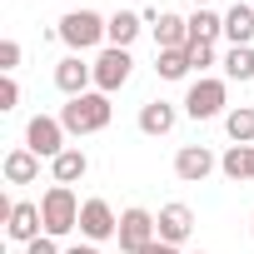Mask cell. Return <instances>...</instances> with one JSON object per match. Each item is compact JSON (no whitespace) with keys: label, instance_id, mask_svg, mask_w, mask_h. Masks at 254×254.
<instances>
[{"label":"cell","instance_id":"cell-25","mask_svg":"<svg viewBox=\"0 0 254 254\" xmlns=\"http://www.w3.org/2000/svg\"><path fill=\"white\" fill-rule=\"evenodd\" d=\"M15 65H20V40H0V70L15 75Z\"/></svg>","mask_w":254,"mask_h":254},{"label":"cell","instance_id":"cell-14","mask_svg":"<svg viewBox=\"0 0 254 254\" xmlns=\"http://www.w3.org/2000/svg\"><path fill=\"white\" fill-rule=\"evenodd\" d=\"M50 175H55V185H80V180L90 175V155L70 145V150H60V155L50 160Z\"/></svg>","mask_w":254,"mask_h":254},{"label":"cell","instance_id":"cell-18","mask_svg":"<svg viewBox=\"0 0 254 254\" xmlns=\"http://www.w3.org/2000/svg\"><path fill=\"white\" fill-rule=\"evenodd\" d=\"M0 170H5V180H10V185H30V180H40V155L20 145V150H10V155H5V165H0Z\"/></svg>","mask_w":254,"mask_h":254},{"label":"cell","instance_id":"cell-11","mask_svg":"<svg viewBox=\"0 0 254 254\" xmlns=\"http://www.w3.org/2000/svg\"><path fill=\"white\" fill-rule=\"evenodd\" d=\"M155 229H160V239H165V244H175V249H180V244L194 234V209H190V204H165V209L155 214Z\"/></svg>","mask_w":254,"mask_h":254},{"label":"cell","instance_id":"cell-6","mask_svg":"<svg viewBox=\"0 0 254 254\" xmlns=\"http://www.w3.org/2000/svg\"><path fill=\"white\" fill-rule=\"evenodd\" d=\"M25 150H35L40 160H55L60 150H70V145H65V125H60V115H35V120L25 125Z\"/></svg>","mask_w":254,"mask_h":254},{"label":"cell","instance_id":"cell-16","mask_svg":"<svg viewBox=\"0 0 254 254\" xmlns=\"http://www.w3.org/2000/svg\"><path fill=\"white\" fill-rule=\"evenodd\" d=\"M175 120H180V110H175L170 100H150V105H140V130H145V135H170Z\"/></svg>","mask_w":254,"mask_h":254},{"label":"cell","instance_id":"cell-28","mask_svg":"<svg viewBox=\"0 0 254 254\" xmlns=\"http://www.w3.org/2000/svg\"><path fill=\"white\" fill-rule=\"evenodd\" d=\"M140 254H180V249H175V244H165V239H155V244H145Z\"/></svg>","mask_w":254,"mask_h":254},{"label":"cell","instance_id":"cell-29","mask_svg":"<svg viewBox=\"0 0 254 254\" xmlns=\"http://www.w3.org/2000/svg\"><path fill=\"white\" fill-rule=\"evenodd\" d=\"M65 254H100V244H70Z\"/></svg>","mask_w":254,"mask_h":254},{"label":"cell","instance_id":"cell-3","mask_svg":"<svg viewBox=\"0 0 254 254\" xmlns=\"http://www.w3.org/2000/svg\"><path fill=\"white\" fill-rule=\"evenodd\" d=\"M105 15L100 10H65L60 15V25H55V35L70 45V55H80V50H95L100 40H105Z\"/></svg>","mask_w":254,"mask_h":254},{"label":"cell","instance_id":"cell-24","mask_svg":"<svg viewBox=\"0 0 254 254\" xmlns=\"http://www.w3.org/2000/svg\"><path fill=\"white\" fill-rule=\"evenodd\" d=\"M185 55H190V70H199V75L214 65V45H209V40H190V45H185Z\"/></svg>","mask_w":254,"mask_h":254},{"label":"cell","instance_id":"cell-8","mask_svg":"<svg viewBox=\"0 0 254 254\" xmlns=\"http://www.w3.org/2000/svg\"><path fill=\"white\" fill-rule=\"evenodd\" d=\"M80 234H85V244H105L120 234V214L105 199H85L80 204Z\"/></svg>","mask_w":254,"mask_h":254},{"label":"cell","instance_id":"cell-15","mask_svg":"<svg viewBox=\"0 0 254 254\" xmlns=\"http://www.w3.org/2000/svg\"><path fill=\"white\" fill-rule=\"evenodd\" d=\"M140 25H145V15H135V10H115V15H110V25H105V45L130 50V45H135V35H140Z\"/></svg>","mask_w":254,"mask_h":254},{"label":"cell","instance_id":"cell-20","mask_svg":"<svg viewBox=\"0 0 254 254\" xmlns=\"http://www.w3.org/2000/svg\"><path fill=\"white\" fill-rule=\"evenodd\" d=\"M219 35H224V15L209 10V5H199V10L190 15V40H209V45H214Z\"/></svg>","mask_w":254,"mask_h":254},{"label":"cell","instance_id":"cell-26","mask_svg":"<svg viewBox=\"0 0 254 254\" xmlns=\"http://www.w3.org/2000/svg\"><path fill=\"white\" fill-rule=\"evenodd\" d=\"M20 105V85H15V75H5L0 80V110H15Z\"/></svg>","mask_w":254,"mask_h":254},{"label":"cell","instance_id":"cell-30","mask_svg":"<svg viewBox=\"0 0 254 254\" xmlns=\"http://www.w3.org/2000/svg\"><path fill=\"white\" fill-rule=\"evenodd\" d=\"M194 5H209V0H194Z\"/></svg>","mask_w":254,"mask_h":254},{"label":"cell","instance_id":"cell-1","mask_svg":"<svg viewBox=\"0 0 254 254\" xmlns=\"http://www.w3.org/2000/svg\"><path fill=\"white\" fill-rule=\"evenodd\" d=\"M110 115H115V105H110V95H100V90L75 95V100L60 105V125H65V135H100L105 125H110Z\"/></svg>","mask_w":254,"mask_h":254},{"label":"cell","instance_id":"cell-4","mask_svg":"<svg viewBox=\"0 0 254 254\" xmlns=\"http://www.w3.org/2000/svg\"><path fill=\"white\" fill-rule=\"evenodd\" d=\"M224 100H229L224 80L199 75V80H190V90H185V115H190V120H214V115H229V110H224Z\"/></svg>","mask_w":254,"mask_h":254},{"label":"cell","instance_id":"cell-22","mask_svg":"<svg viewBox=\"0 0 254 254\" xmlns=\"http://www.w3.org/2000/svg\"><path fill=\"white\" fill-rule=\"evenodd\" d=\"M224 75L229 80H254V45H229V55H224Z\"/></svg>","mask_w":254,"mask_h":254},{"label":"cell","instance_id":"cell-21","mask_svg":"<svg viewBox=\"0 0 254 254\" xmlns=\"http://www.w3.org/2000/svg\"><path fill=\"white\" fill-rule=\"evenodd\" d=\"M224 130H229L234 145H254V110H249V105H234V110L224 115Z\"/></svg>","mask_w":254,"mask_h":254},{"label":"cell","instance_id":"cell-5","mask_svg":"<svg viewBox=\"0 0 254 254\" xmlns=\"http://www.w3.org/2000/svg\"><path fill=\"white\" fill-rule=\"evenodd\" d=\"M90 65H95V90H100V95L125 90V85H130V70H135L130 50H120V45H105V50H100Z\"/></svg>","mask_w":254,"mask_h":254},{"label":"cell","instance_id":"cell-23","mask_svg":"<svg viewBox=\"0 0 254 254\" xmlns=\"http://www.w3.org/2000/svg\"><path fill=\"white\" fill-rule=\"evenodd\" d=\"M155 70H160V80H185L190 75V55L185 50H160L155 55Z\"/></svg>","mask_w":254,"mask_h":254},{"label":"cell","instance_id":"cell-32","mask_svg":"<svg viewBox=\"0 0 254 254\" xmlns=\"http://www.w3.org/2000/svg\"><path fill=\"white\" fill-rule=\"evenodd\" d=\"M199 254H204V249H199Z\"/></svg>","mask_w":254,"mask_h":254},{"label":"cell","instance_id":"cell-10","mask_svg":"<svg viewBox=\"0 0 254 254\" xmlns=\"http://www.w3.org/2000/svg\"><path fill=\"white\" fill-rule=\"evenodd\" d=\"M55 85H60V95H65V100L90 95V85H95V65H85L80 55H65V60L55 65Z\"/></svg>","mask_w":254,"mask_h":254},{"label":"cell","instance_id":"cell-12","mask_svg":"<svg viewBox=\"0 0 254 254\" xmlns=\"http://www.w3.org/2000/svg\"><path fill=\"white\" fill-rule=\"evenodd\" d=\"M219 170V160L204 150V145H185L180 155H175V175L185 180V185H199V180H209Z\"/></svg>","mask_w":254,"mask_h":254},{"label":"cell","instance_id":"cell-2","mask_svg":"<svg viewBox=\"0 0 254 254\" xmlns=\"http://www.w3.org/2000/svg\"><path fill=\"white\" fill-rule=\"evenodd\" d=\"M40 219H45V234L50 239H65L70 229H80V199L70 185H50L40 194Z\"/></svg>","mask_w":254,"mask_h":254},{"label":"cell","instance_id":"cell-19","mask_svg":"<svg viewBox=\"0 0 254 254\" xmlns=\"http://www.w3.org/2000/svg\"><path fill=\"white\" fill-rule=\"evenodd\" d=\"M219 170H224V180H234V185L254 180V145H229V150L219 155Z\"/></svg>","mask_w":254,"mask_h":254},{"label":"cell","instance_id":"cell-13","mask_svg":"<svg viewBox=\"0 0 254 254\" xmlns=\"http://www.w3.org/2000/svg\"><path fill=\"white\" fill-rule=\"evenodd\" d=\"M5 229H10V239H15V244H30V239H40V234H45L40 204H30V199H15V209H10Z\"/></svg>","mask_w":254,"mask_h":254},{"label":"cell","instance_id":"cell-17","mask_svg":"<svg viewBox=\"0 0 254 254\" xmlns=\"http://www.w3.org/2000/svg\"><path fill=\"white\" fill-rule=\"evenodd\" d=\"M224 40L229 45H249L254 40V10L244 5V0H234V5L224 10Z\"/></svg>","mask_w":254,"mask_h":254},{"label":"cell","instance_id":"cell-27","mask_svg":"<svg viewBox=\"0 0 254 254\" xmlns=\"http://www.w3.org/2000/svg\"><path fill=\"white\" fill-rule=\"evenodd\" d=\"M25 254H65V249H60L50 234H40V239H30V244H25Z\"/></svg>","mask_w":254,"mask_h":254},{"label":"cell","instance_id":"cell-31","mask_svg":"<svg viewBox=\"0 0 254 254\" xmlns=\"http://www.w3.org/2000/svg\"><path fill=\"white\" fill-rule=\"evenodd\" d=\"M249 234H254V219H249Z\"/></svg>","mask_w":254,"mask_h":254},{"label":"cell","instance_id":"cell-7","mask_svg":"<svg viewBox=\"0 0 254 254\" xmlns=\"http://www.w3.org/2000/svg\"><path fill=\"white\" fill-rule=\"evenodd\" d=\"M115 239H120V249H125V254H140L145 244H155V239H160L155 214H150V209H140V204H135V209H125V214H120V234H115Z\"/></svg>","mask_w":254,"mask_h":254},{"label":"cell","instance_id":"cell-9","mask_svg":"<svg viewBox=\"0 0 254 254\" xmlns=\"http://www.w3.org/2000/svg\"><path fill=\"white\" fill-rule=\"evenodd\" d=\"M145 20H150L160 50H185V45H190V20H185V15H175V10H150Z\"/></svg>","mask_w":254,"mask_h":254}]
</instances>
